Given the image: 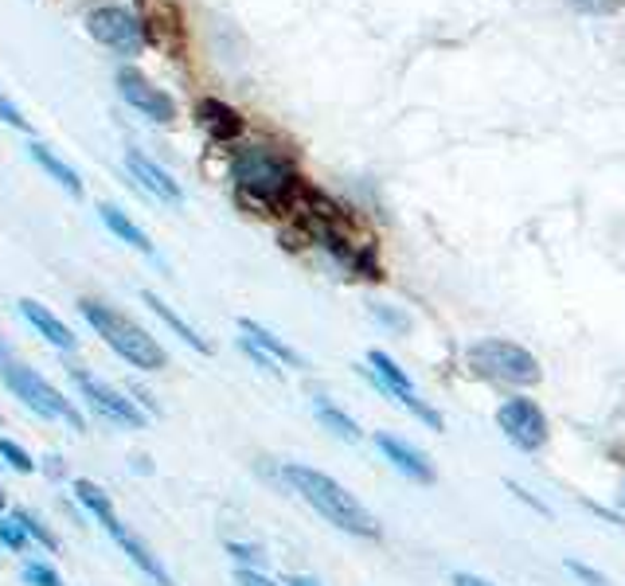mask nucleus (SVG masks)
<instances>
[{
	"mask_svg": "<svg viewBox=\"0 0 625 586\" xmlns=\"http://www.w3.org/2000/svg\"><path fill=\"white\" fill-rule=\"evenodd\" d=\"M234 344H239V352H243L246 360L254 364V371H263V375H270V380H285V368H282V364L270 360V356H266V352L258 348V344H251L246 336H239Z\"/></svg>",
	"mask_w": 625,
	"mask_h": 586,
	"instance_id": "27",
	"label": "nucleus"
},
{
	"mask_svg": "<svg viewBox=\"0 0 625 586\" xmlns=\"http://www.w3.org/2000/svg\"><path fill=\"white\" fill-rule=\"evenodd\" d=\"M566 571H571V575H575V578H583L586 586H610V583H605V575H598V571H590V566H586V563H578V559H566Z\"/></svg>",
	"mask_w": 625,
	"mask_h": 586,
	"instance_id": "31",
	"label": "nucleus"
},
{
	"mask_svg": "<svg viewBox=\"0 0 625 586\" xmlns=\"http://www.w3.org/2000/svg\"><path fill=\"white\" fill-rule=\"evenodd\" d=\"M129 461H133L129 469H133V473H141V477H149V473H153V458H149V454H133Z\"/></svg>",
	"mask_w": 625,
	"mask_h": 586,
	"instance_id": "35",
	"label": "nucleus"
},
{
	"mask_svg": "<svg viewBox=\"0 0 625 586\" xmlns=\"http://www.w3.org/2000/svg\"><path fill=\"white\" fill-rule=\"evenodd\" d=\"M98 219H102V227H106L110 234H114L117 243H126L129 251H137V254H145V258H156V246H153V239H149L141 227L129 219L126 212L117 204H98Z\"/></svg>",
	"mask_w": 625,
	"mask_h": 586,
	"instance_id": "18",
	"label": "nucleus"
},
{
	"mask_svg": "<svg viewBox=\"0 0 625 586\" xmlns=\"http://www.w3.org/2000/svg\"><path fill=\"white\" fill-rule=\"evenodd\" d=\"M20 583L24 586H67L48 559H31V556L20 559Z\"/></svg>",
	"mask_w": 625,
	"mask_h": 586,
	"instance_id": "23",
	"label": "nucleus"
},
{
	"mask_svg": "<svg viewBox=\"0 0 625 586\" xmlns=\"http://www.w3.org/2000/svg\"><path fill=\"white\" fill-rule=\"evenodd\" d=\"M578 12H595V16H602V12H614L622 0H571Z\"/></svg>",
	"mask_w": 625,
	"mask_h": 586,
	"instance_id": "33",
	"label": "nucleus"
},
{
	"mask_svg": "<svg viewBox=\"0 0 625 586\" xmlns=\"http://www.w3.org/2000/svg\"><path fill=\"white\" fill-rule=\"evenodd\" d=\"M39 473H43L48 481H63L67 477V466H63L59 454H48V458H39Z\"/></svg>",
	"mask_w": 625,
	"mask_h": 586,
	"instance_id": "32",
	"label": "nucleus"
},
{
	"mask_svg": "<svg viewBox=\"0 0 625 586\" xmlns=\"http://www.w3.org/2000/svg\"><path fill=\"white\" fill-rule=\"evenodd\" d=\"M4 356H9V352H4V336H0V360H4Z\"/></svg>",
	"mask_w": 625,
	"mask_h": 586,
	"instance_id": "39",
	"label": "nucleus"
},
{
	"mask_svg": "<svg viewBox=\"0 0 625 586\" xmlns=\"http://www.w3.org/2000/svg\"><path fill=\"white\" fill-rule=\"evenodd\" d=\"M234 586H285L270 571H234Z\"/></svg>",
	"mask_w": 625,
	"mask_h": 586,
	"instance_id": "30",
	"label": "nucleus"
},
{
	"mask_svg": "<svg viewBox=\"0 0 625 586\" xmlns=\"http://www.w3.org/2000/svg\"><path fill=\"white\" fill-rule=\"evenodd\" d=\"M282 583H285V586H321L312 575H285Z\"/></svg>",
	"mask_w": 625,
	"mask_h": 586,
	"instance_id": "37",
	"label": "nucleus"
},
{
	"mask_svg": "<svg viewBox=\"0 0 625 586\" xmlns=\"http://www.w3.org/2000/svg\"><path fill=\"white\" fill-rule=\"evenodd\" d=\"M9 508V493H4V485H0V512Z\"/></svg>",
	"mask_w": 625,
	"mask_h": 586,
	"instance_id": "38",
	"label": "nucleus"
},
{
	"mask_svg": "<svg viewBox=\"0 0 625 586\" xmlns=\"http://www.w3.org/2000/svg\"><path fill=\"white\" fill-rule=\"evenodd\" d=\"M312 419L321 422V426L329 430L332 438L348 442V446H360V442H363L360 422L352 419V415H348L344 407H336V403H332L329 395H312Z\"/></svg>",
	"mask_w": 625,
	"mask_h": 586,
	"instance_id": "20",
	"label": "nucleus"
},
{
	"mask_svg": "<svg viewBox=\"0 0 625 586\" xmlns=\"http://www.w3.org/2000/svg\"><path fill=\"white\" fill-rule=\"evenodd\" d=\"M231 184L254 212H293L302 200V173L278 145H246L231 156Z\"/></svg>",
	"mask_w": 625,
	"mask_h": 586,
	"instance_id": "2",
	"label": "nucleus"
},
{
	"mask_svg": "<svg viewBox=\"0 0 625 586\" xmlns=\"http://www.w3.org/2000/svg\"><path fill=\"white\" fill-rule=\"evenodd\" d=\"M126 173L133 176L149 195H156V200H165V204H184V188L176 184L168 168H161L153 156H145L141 149H126Z\"/></svg>",
	"mask_w": 625,
	"mask_h": 586,
	"instance_id": "14",
	"label": "nucleus"
},
{
	"mask_svg": "<svg viewBox=\"0 0 625 586\" xmlns=\"http://www.w3.org/2000/svg\"><path fill=\"white\" fill-rule=\"evenodd\" d=\"M356 375H360V380H368L371 387L380 391V395H387L391 403H399L403 410H410V415H414L422 426H430V430L446 426V419H442L438 410L430 407L426 399H419L414 380H410L407 371L395 364V356H387L383 348H371L368 352V364H356Z\"/></svg>",
	"mask_w": 625,
	"mask_h": 586,
	"instance_id": "8",
	"label": "nucleus"
},
{
	"mask_svg": "<svg viewBox=\"0 0 625 586\" xmlns=\"http://www.w3.org/2000/svg\"><path fill=\"white\" fill-rule=\"evenodd\" d=\"M78 317L90 324L98 341L114 352L117 360H126L129 368L145 371V375H156V371L168 368V348L156 341L153 332L141 321H133L126 309L102 302V297H78Z\"/></svg>",
	"mask_w": 625,
	"mask_h": 586,
	"instance_id": "3",
	"label": "nucleus"
},
{
	"mask_svg": "<svg viewBox=\"0 0 625 586\" xmlns=\"http://www.w3.org/2000/svg\"><path fill=\"white\" fill-rule=\"evenodd\" d=\"M224 551H227V559H231L234 571H270V556H266L263 544H251V539H227Z\"/></svg>",
	"mask_w": 625,
	"mask_h": 586,
	"instance_id": "22",
	"label": "nucleus"
},
{
	"mask_svg": "<svg viewBox=\"0 0 625 586\" xmlns=\"http://www.w3.org/2000/svg\"><path fill=\"white\" fill-rule=\"evenodd\" d=\"M497 426H500V434H505L516 449H524V454H536V449L547 442L544 410H539L532 399H524V395H512V399L500 403Z\"/></svg>",
	"mask_w": 625,
	"mask_h": 586,
	"instance_id": "10",
	"label": "nucleus"
},
{
	"mask_svg": "<svg viewBox=\"0 0 625 586\" xmlns=\"http://www.w3.org/2000/svg\"><path fill=\"white\" fill-rule=\"evenodd\" d=\"M375 449L383 454V461H387L395 473H403L407 481H419V485H434V466H430V458L422 454V449H414L410 442L395 438V434H387V430H375Z\"/></svg>",
	"mask_w": 625,
	"mask_h": 586,
	"instance_id": "12",
	"label": "nucleus"
},
{
	"mask_svg": "<svg viewBox=\"0 0 625 586\" xmlns=\"http://www.w3.org/2000/svg\"><path fill=\"white\" fill-rule=\"evenodd\" d=\"M0 461H4L12 473H20V477H31V473H39V461L31 458L28 449L20 446V442L4 438V434H0Z\"/></svg>",
	"mask_w": 625,
	"mask_h": 586,
	"instance_id": "24",
	"label": "nucleus"
},
{
	"mask_svg": "<svg viewBox=\"0 0 625 586\" xmlns=\"http://www.w3.org/2000/svg\"><path fill=\"white\" fill-rule=\"evenodd\" d=\"M28 156L36 161L39 173L51 176V180H55V184L63 188L67 195H75V200H82V195H87V184H82V176H78L75 168H71L67 161H63V156H59L51 145H43V141H31Z\"/></svg>",
	"mask_w": 625,
	"mask_h": 586,
	"instance_id": "17",
	"label": "nucleus"
},
{
	"mask_svg": "<svg viewBox=\"0 0 625 586\" xmlns=\"http://www.w3.org/2000/svg\"><path fill=\"white\" fill-rule=\"evenodd\" d=\"M371 317H375V321L380 324H387L391 332H407L410 329V317L403 309H395V305H371Z\"/></svg>",
	"mask_w": 625,
	"mask_h": 586,
	"instance_id": "28",
	"label": "nucleus"
},
{
	"mask_svg": "<svg viewBox=\"0 0 625 586\" xmlns=\"http://www.w3.org/2000/svg\"><path fill=\"white\" fill-rule=\"evenodd\" d=\"M278 477H282V485L290 488L293 497H302L324 524L344 532V536L352 539L383 536V527L380 520L371 517V508L363 505L348 485H341L332 473H324V469H312L305 466V461H282V466H278Z\"/></svg>",
	"mask_w": 625,
	"mask_h": 586,
	"instance_id": "1",
	"label": "nucleus"
},
{
	"mask_svg": "<svg viewBox=\"0 0 625 586\" xmlns=\"http://www.w3.org/2000/svg\"><path fill=\"white\" fill-rule=\"evenodd\" d=\"M129 395V399L137 403V410H145V419L153 422V419H165V403L156 399V391L153 387H145L141 380H126V387H122Z\"/></svg>",
	"mask_w": 625,
	"mask_h": 586,
	"instance_id": "25",
	"label": "nucleus"
},
{
	"mask_svg": "<svg viewBox=\"0 0 625 586\" xmlns=\"http://www.w3.org/2000/svg\"><path fill=\"white\" fill-rule=\"evenodd\" d=\"M63 375H67L71 391H75V403L78 407H87L94 419L110 422L117 430H145L149 419L145 410H137V403L129 399L126 391L117 387V383L102 380L94 368H82V364L67 360L63 364Z\"/></svg>",
	"mask_w": 625,
	"mask_h": 586,
	"instance_id": "6",
	"label": "nucleus"
},
{
	"mask_svg": "<svg viewBox=\"0 0 625 586\" xmlns=\"http://www.w3.org/2000/svg\"><path fill=\"white\" fill-rule=\"evenodd\" d=\"M0 547H4V551H12V556H20V559L31 551L28 532H24V527H20L9 512H0Z\"/></svg>",
	"mask_w": 625,
	"mask_h": 586,
	"instance_id": "26",
	"label": "nucleus"
},
{
	"mask_svg": "<svg viewBox=\"0 0 625 586\" xmlns=\"http://www.w3.org/2000/svg\"><path fill=\"white\" fill-rule=\"evenodd\" d=\"M9 517L16 520L24 532H28L31 547H39V551H51V556H63V539L51 532V524L39 517V512H31V508H24V505H12Z\"/></svg>",
	"mask_w": 625,
	"mask_h": 586,
	"instance_id": "21",
	"label": "nucleus"
},
{
	"mask_svg": "<svg viewBox=\"0 0 625 586\" xmlns=\"http://www.w3.org/2000/svg\"><path fill=\"white\" fill-rule=\"evenodd\" d=\"M141 302H145V309L153 313L156 321L165 324L168 332H173L176 341L184 344V348H192L195 356H212V341H204V336H200V332L192 329V324L184 321V317H180V313L173 309V305L165 302V297H161V293H153V290H141Z\"/></svg>",
	"mask_w": 625,
	"mask_h": 586,
	"instance_id": "16",
	"label": "nucleus"
},
{
	"mask_svg": "<svg viewBox=\"0 0 625 586\" xmlns=\"http://www.w3.org/2000/svg\"><path fill=\"white\" fill-rule=\"evenodd\" d=\"M465 368L488 383H508V387H532L539 383V360L527 348L500 336H485V341L465 348Z\"/></svg>",
	"mask_w": 625,
	"mask_h": 586,
	"instance_id": "7",
	"label": "nucleus"
},
{
	"mask_svg": "<svg viewBox=\"0 0 625 586\" xmlns=\"http://www.w3.org/2000/svg\"><path fill=\"white\" fill-rule=\"evenodd\" d=\"M239 336H246L251 344H258V348L270 356V360H278L282 368H293V371H305L309 368V360H305L302 352L293 348L290 341H282L278 332L270 329V324L254 321V317H239Z\"/></svg>",
	"mask_w": 625,
	"mask_h": 586,
	"instance_id": "15",
	"label": "nucleus"
},
{
	"mask_svg": "<svg viewBox=\"0 0 625 586\" xmlns=\"http://www.w3.org/2000/svg\"><path fill=\"white\" fill-rule=\"evenodd\" d=\"M454 586H493V583H485V578L465 575V571H458V575H454Z\"/></svg>",
	"mask_w": 625,
	"mask_h": 586,
	"instance_id": "36",
	"label": "nucleus"
},
{
	"mask_svg": "<svg viewBox=\"0 0 625 586\" xmlns=\"http://www.w3.org/2000/svg\"><path fill=\"white\" fill-rule=\"evenodd\" d=\"M0 469H4V461H0Z\"/></svg>",
	"mask_w": 625,
	"mask_h": 586,
	"instance_id": "41",
	"label": "nucleus"
},
{
	"mask_svg": "<svg viewBox=\"0 0 625 586\" xmlns=\"http://www.w3.org/2000/svg\"><path fill=\"white\" fill-rule=\"evenodd\" d=\"M71 500L78 505V512H82V517H90V520H98V524H102V532L114 539L117 551L129 559V566H133L137 575L145 578L149 586H176V578H173V571L165 566V559L156 556L153 547L137 536L126 520L117 517L114 497H110V493L98 485V481L75 477V481H71Z\"/></svg>",
	"mask_w": 625,
	"mask_h": 586,
	"instance_id": "4",
	"label": "nucleus"
},
{
	"mask_svg": "<svg viewBox=\"0 0 625 586\" xmlns=\"http://www.w3.org/2000/svg\"><path fill=\"white\" fill-rule=\"evenodd\" d=\"M87 31L94 43H102V48H110L114 55H141V48H145V28H141V20L133 16L129 9H122V4H94V9L87 12Z\"/></svg>",
	"mask_w": 625,
	"mask_h": 586,
	"instance_id": "9",
	"label": "nucleus"
},
{
	"mask_svg": "<svg viewBox=\"0 0 625 586\" xmlns=\"http://www.w3.org/2000/svg\"><path fill=\"white\" fill-rule=\"evenodd\" d=\"M20 317L36 329V336H43V341L51 344L55 352H63V356H75L78 352V336H75V329H71L59 313H51V305H43V302H36V297H20Z\"/></svg>",
	"mask_w": 625,
	"mask_h": 586,
	"instance_id": "13",
	"label": "nucleus"
},
{
	"mask_svg": "<svg viewBox=\"0 0 625 586\" xmlns=\"http://www.w3.org/2000/svg\"><path fill=\"white\" fill-rule=\"evenodd\" d=\"M0 387L9 391L24 410H31L36 419L63 422V426H71L75 434H87L90 430L87 415H82V407L75 403V395L55 387V383H51L43 371L31 368V364L9 360V356H4V360H0Z\"/></svg>",
	"mask_w": 625,
	"mask_h": 586,
	"instance_id": "5",
	"label": "nucleus"
},
{
	"mask_svg": "<svg viewBox=\"0 0 625 586\" xmlns=\"http://www.w3.org/2000/svg\"><path fill=\"white\" fill-rule=\"evenodd\" d=\"M0 122H4V126H12V129H20V133H31V122L24 117V110H20L16 102L4 94V90H0Z\"/></svg>",
	"mask_w": 625,
	"mask_h": 586,
	"instance_id": "29",
	"label": "nucleus"
},
{
	"mask_svg": "<svg viewBox=\"0 0 625 586\" xmlns=\"http://www.w3.org/2000/svg\"><path fill=\"white\" fill-rule=\"evenodd\" d=\"M195 114H200V126L207 129L212 141H234V137L243 133V114L234 106H227V102H219V98H204L195 106Z\"/></svg>",
	"mask_w": 625,
	"mask_h": 586,
	"instance_id": "19",
	"label": "nucleus"
},
{
	"mask_svg": "<svg viewBox=\"0 0 625 586\" xmlns=\"http://www.w3.org/2000/svg\"><path fill=\"white\" fill-rule=\"evenodd\" d=\"M117 94L126 98L137 114H145L149 122H156V126H173V122H176L173 94H165L161 87H153L141 71H133V67L117 71Z\"/></svg>",
	"mask_w": 625,
	"mask_h": 586,
	"instance_id": "11",
	"label": "nucleus"
},
{
	"mask_svg": "<svg viewBox=\"0 0 625 586\" xmlns=\"http://www.w3.org/2000/svg\"><path fill=\"white\" fill-rule=\"evenodd\" d=\"M622 508H625V485H622Z\"/></svg>",
	"mask_w": 625,
	"mask_h": 586,
	"instance_id": "40",
	"label": "nucleus"
},
{
	"mask_svg": "<svg viewBox=\"0 0 625 586\" xmlns=\"http://www.w3.org/2000/svg\"><path fill=\"white\" fill-rule=\"evenodd\" d=\"M508 493H516V497L524 500V505H532V508H536L539 517H551V508H547L544 500H536V497H532V493H524V488H520L516 481H508Z\"/></svg>",
	"mask_w": 625,
	"mask_h": 586,
	"instance_id": "34",
	"label": "nucleus"
}]
</instances>
